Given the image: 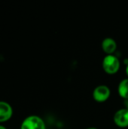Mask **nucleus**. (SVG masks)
<instances>
[{
    "instance_id": "nucleus-1",
    "label": "nucleus",
    "mask_w": 128,
    "mask_h": 129,
    "mask_svg": "<svg viewBox=\"0 0 128 129\" xmlns=\"http://www.w3.org/2000/svg\"><path fill=\"white\" fill-rule=\"evenodd\" d=\"M120 68V61L118 58L113 54H107L103 60V69L109 75L115 74Z\"/></svg>"
},
{
    "instance_id": "nucleus-2",
    "label": "nucleus",
    "mask_w": 128,
    "mask_h": 129,
    "mask_svg": "<svg viewBox=\"0 0 128 129\" xmlns=\"http://www.w3.org/2000/svg\"><path fill=\"white\" fill-rule=\"evenodd\" d=\"M20 129H45V124L39 116H29L23 121Z\"/></svg>"
},
{
    "instance_id": "nucleus-3",
    "label": "nucleus",
    "mask_w": 128,
    "mask_h": 129,
    "mask_svg": "<svg viewBox=\"0 0 128 129\" xmlns=\"http://www.w3.org/2000/svg\"><path fill=\"white\" fill-rule=\"evenodd\" d=\"M111 94L109 88L106 85H101L96 87L93 91V98L97 102H104L107 101Z\"/></svg>"
},
{
    "instance_id": "nucleus-4",
    "label": "nucleus",
    "mask_w": 128,
    "mask_h": 129,
    "mask_svg": "<svg viewBox=\"0 0 128 129\" xmlns=\"http://www.w3.org/2000/svg\"><path fill=\"white\" fill-rule=\"evenodd\" d=\"M115 124L120 128H126L128 126V110L121 109L118 110L113 117Z\"/></svg>"
},
{
    "instance_id": "nucleus-5",
    "label": "nucleus",
    "mask_w": 128,
    "mask_h": 129,
    "mask_svg": "<svg viewBox=\"0 0 128 129\" xmlns=\"http://www.w3.org/2000/svg\"><path fill=\"white\" fill-rule=\"evenodd\" d=\"M13 115L11 106L5 101H0V122H5L9 120Z\"/></svg>"
},
{
    "instance_id": "nucleus-6",
    "label": "nucleus",
    "mask_w": 128,
    "mask_h": 129,
    "mask_svg": "<svg viewBox=\"0 0 128 129\" xmlns=\"http://www.w3.org/2000/svg\"><path fill=\"white\" fill-rule=\"evenodd\" d=\"M101 46H102L103 51L106 54H112L117 48V43L113 39L108 37L103 40Z\"/></svg>"
},
{
    "instance_id": "nucleus-7",
    "label": "nucleus",
    "mask_w": 128,
    "mask_h": 129,
    "mask_svg": "<svg viewBox=\"0 0 128 129\" xmlns=\"http://www.w3.org/2000/svg\"><path fill=\"white\" fill-rule=\"evenodd\" d=\"M118 91L120 97L124 100H128V79H124L120 82Z\"/></svg>"
},
{
    "instance_id": "nucleus-8",
    "label": "nucleus",
    "mask_w": 128,
    "mask_h": 129,
    "mask_svg": "<svg viewBox=\"0 0 128 129\" xmlns=\"http://www.w3.org/2000/svg\"><path fill=\"white\" fill-rule=\"evenodd\" d=\"M124 106H125V109L128 110V100H124Z\"/></svg>"
},
{
    "instance_id": "nucleus-9",
    "label": "nucleus",
    "mask_w": 128,
    "mask_h": 129,
    "mask_svg": "<svg viewBox=\"0 0 128 129\" xmlns=\"http://www.w3.org/2000/svg\"><path fill=\"white\" fill-rule=\"evenodd\" d=\"M126 74H127V77H128V63L127 64V66H126Z\"/></svg>"
},
{
    "instance_id": "nucleus-10",
    "label": "nucleus",
    "mask_w": 128,
    "mask_h": 129,
    "mask_svg": "<svg viewBox=\"0 0 128 129\" xmlns=\"http://www.w3.org/2000/svg\"><path fill=\"white\" fill-rule=\"evenodd\" d=\"M0 129H6V128L4 127V126H2V125H0Z\"/></svg>"
},
{
    "instance_id": "nucleus-11",
    "label": "nucleus",
    "mask_w": 128,
    "mask_h": 129,
    "mask_svg": "<svg viewBox=\"0 0 128 129\" xmlns=\"http://www.w3.org/2000/svg\"><path fill=\"white\" fill-rule=\"evenodd\" d=\"M86 129H97V128H94V127H91V128H86Z\"/></svg>"
}]
</instances>
